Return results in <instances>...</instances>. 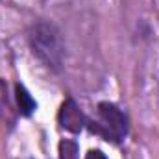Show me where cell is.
<instances>
[{
	"label": "cell",
	"mask_w": 159,
	"mask_h": 159,
	"mask_svg": "<svg viewBox=\"0 0 159 159\" xmlns=\"http://www.w3.org/2000/svg\"><path fill=\"white\" fill-rule=\"evenodd\" d=\"M30 46L50 70H59L65 57V46L59 30L50 22H37L30 30Z\"/></svg>",
	"instance_id": "cell-1"
},
{
	"label": "cell",
	"mask_w": 159,
	"mask_h": 159,
	"mask_svg": "<svg viewBox=\"0 0 159 159\" xmlns=\"http://www.w3.org/2000/svg\"><path fill=\"white\" fill-rule=\"evenodd\" d=\"M96 113H98V120L93 122L94 126H91V131L102 135L107 141L120 143L128 133V120L124 113L115 104H109V102L98 104Z\"/></svg>",
	"instance_id": "cell-2"
},
{
	"label": "cell",
	"mask_w": 159,
	"mask_h": 159,
	"mask_svg": "<svg viewBox=\"0 0 159 159\" xmlns=\"http://www.w3.org/2000/svg\"><path fill=\"white\" fill-rule=\"evenodd\" d=\"M59 124L63 129L70 131V133H80L85 126V117L81 113V109L78 107V104L69 98L63 102L61 109H59Z\"/></svg>",
	"instance_id": "cell-3"
},
{
	"label": "cell",
	"mask_w": 159,
	"mask_h": 159,
	"mask_svg": "<svg viewBox=\"0 0 159 159\" xmlns=\"http://www.w3.org/2000/svg\"><path fill=\"white\" fill-rule=\"evenodd\" d=\"M17 104H19V111L24 115V117H30L34 111H35V107H37V104H35V100L32 98V94L22 87V85H17Z\"/></svg>",
	"instance_id": "cell-4"
},
{
	"label": "cell",
	"mask_w": 159,
	"mask_h": 159,
	"mask_svg": "<svg viewBox=\"0 0 159 159\" xmlns=\"http://www.w3.org/2000/svg\"><path fill=\"white\" fill-rule=\"evenodd\" d=\"M59 157L61 159H78V144L74 141L59 143Z\"/></svg>",
	"instance_id": "cell-5"
},
{
	"label": "cell",
	"mask_w": 159,
	"mask_h": 159,
	"mask_svg": "<svg viewBox=\"0 0 159 159\" xmlns=\"http://www.w3.org/2000/svg\"><path fill=\"white\" fill-rule=\"evenodd\" d=\"M85 159H107L100 150H89L87 152V156H85Z\"/></svg>",
	"instance_id": "cell-6"
}]
</instances>
